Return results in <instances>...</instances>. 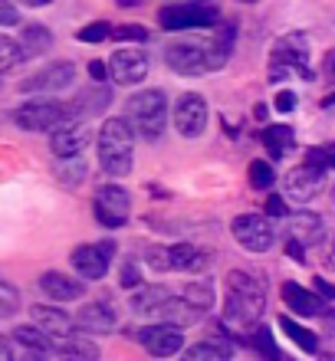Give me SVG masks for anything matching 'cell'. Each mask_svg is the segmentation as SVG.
<instances>
[{
	"mask_svg": "<svg viewBox=\"0 0 335 361\" xmlns=\"http://www.w3.org/2000/svg\"><path fill=\"white\" fill-rule=\"evenodd\" d=\"M332 207H335V197H332Z\"/></svg>",
	"mask_w": 335,
	"mask_h": 361,
	"instance_id": "cell-54",
	"label": "cell"
},
{
	"mask_svg": "<svg viewBox=\"0 0 335 361\" xmlns=\"http://www.w3.org/2000/svg\"><path fill=\"white\" fill-rule=\"evenodd\" d=\"M286 253H293V259H296V263H306V253H303V243H299L296 237H289V240H286Z\"/></svg>",
	"mask_w": 335,
	"mask_h": 361,
	"instance_id": "cell-46",
	"label": "cell"
},
{
	"mask_svg": "<svg viewBox=\"0 0 335 361\" xmlns=\"http://www.w3.org/2000/svg\"><path fill=\"white\" fill-rule=\"evenodd\" d=\"M181 361H230V345L217 342V338H207V342L191 345L181 355Z\"/></svg>",
	"mask_w": 335,
	"mask_h": 361,
	"instance_id": "cell-28",
	"label": "cell"
},
{
	"mask_svg": "<svg viewBox=\"0 0 335 361\" xmlns=\"http://www.w3.org/2000/svg\"><path fill=\"white\" fill-rule=\"evenodd\" d=\"M174 128L184 135V138H197V135L207 128V102H204L197 92H184L178 102H174Z\"/></svg>",
	"mask_w": 335,
	"mask_h": 361,
	"instance_id": "cell-10",
	"label": "cell"
},
{
	"mask_svg": "<svg viewBox=\"0 0 335 361\" xmlns=\"http://www.w3.org/2000/svg\"><path fill=\"white\" fill-rule=\"evenodd\" d=\"M115 257V243H83L73 250V267L83 279H102Z\"/></svg>",
	"mask_w": 335,
	"mask_h": 361,
	"instance_id": "cell-12",
	"label": "cell"
},
{
	"mask_svg": "<svg viewBox=\"0 0 335 361\" xmlns=\"http://www.w3.org/2000/svg\"><path fill=\"white\" fill-rule=\"evenodd\" d=\"M322 105H326V109H332V105H335V92L326 95V99H322Z\"/></svg>",
	"mask_w": 335,
	"mask_h": 361,
	"instance_id": "cell-51",
	"label": "cell"
},
{
	"mask_svg": "<svg viewBox=\"0 0 335 361\" xmlns=\"http://www.w3.org/2000/svg\"><path fill=\"white\" fill-rule=\"evenodd\" d=\"M30 319H33V325H37L39 332H47L49 338H69V335H73V325H76V319L69 312H63V309H56V305H33V309H30Z\"/></svg>",
	"mask_w": 335,
	"mask_h": 361,
	"instance_id": "cell-17",
	"label": "cell"
},
{
	"mask_svg": "<svg viewBox=\"0 0 335 361\" xmlns=\"http://www.w3.org/2000/svg\"><path fill=\"white\" fill-rule=\"evenodd\" d=\"M296 102H299L296 92H279L276 95V109H279V112H293V109H296Z\"/></svg>",
	"mask_w": 335,
	"mask_h": 361,
	"instance_id": "cell-43",
	"label": "cell"
},
{
	"mask_svg": "<svg viewBox=\"0 0 335 361\" xmlns=\"http://www.w3.org/2000/svg\"><path fill=\"white\" fill-rule=\"evenodd\" d=\"M73 79H76V66H73L69 59H59V63L43 69L39 76L27 79V82L20 86V92H59V89H66Z\"/></svg>",
	"mask_w": 335,
	"mask_h": 361,
	"instance_id": "cell-16",
	"label": "cell"
},
{
	"mask_svg": "<svg viewBox=\"0 0 335 361\" xmlns=\"http://www.w3.org/2000/svg\"><path fill=\"white\" fill-rule=\"evenodd\" d=\"M59 361H99V345L92 342V338H86V335H69V338H63L56 348Z\"/></svg>",
	"mask_w": 335,
	"mask_h": 361,
	"instance_id": "cell-23",
	"label": "cell"
},
{
	"mask_svg": "<svg viewBox=\"0 0 335 361\" xmlns=\"http://www.w3.org/2000/svg\"><path fill=\"white\" fill-rule=\"evenodd\" d=\"M148 37V30L138 27V23H125V27H115V39H128V43H138V39Z\"/></svg>",
	"mask_w": 335,
	"mask_h": 361,
	"instance_id": "cell-41",
	"label": "cell"
},
{
	"mask_svg": "<svg viewBox=\"0 0 335 361\" xmlns=\"http://www.w3.org/2000/svg\"><path fill=\"white\" fill-rule=\"evenodd\" d=\"M89 76L96 79V82H102V79L109 76V63H102V59H92V63H89Z\"/></svg>",
	"mask_w": 335,
	"mask_h": 361,
	"instance_id": "cell-44",
	"label": "cell"
},
{
	"mask_svg": "<svg viewBox=\"0 0 335 361\" xmlns=\"http://www.w3.org/2000/svg\"><path fill=\"white\" fill-rule=\"evenodd\" d=\"M148 76V56L138 47H122L109 56V79L118 86H135Z\"/></svg>",
	"mask_w": 335,
	"mask_h": 361,
	"instance_id": "cell-9",
	"label": "cell"
},
{
	"mask_svg": "<svg viewBox=\"0 0 335 361\" xmlns=\"http://www.w3.org/2000/svg\"><path fill=\"white\" fill-rule=\"evenodd\" d=\"M0 23H4V27L17 23V7H13V4H4V7H0Z\"/></svg>",
	"mask_w": 335,
	"mask_h": 361,
	"instance_id": "cell-48",
	"label": "cell"
},
{
	"mask_svg": "<svg viewBox=\"0 0 335 361\" xmlns=\"http://www.w3.org/2000/svg\"><path fill=\"white\" fill-rule=\"evenodd\" d=\"M0 361H17V352H13V342H10V338L0 342Z\"/></svg>",
	"mask_w": 335,
	"mask_h": 361,
	"instance_id": "cell-49",
	"label": "cell"
},
{
	"mask_svg": "<svg viewBox=\"0 0 335 361\" xmlns=\"http://www.w3.org/2000/svg\"><path fill=\"white\" fill-rule=\"evenodd\" d=\"M326 188V171H316V168H309V164H299L293 171L286 174V194L283 197L296 200V204H306L319 194V190Z\"/></svg>",
	"mask_w": 335,
	"mask_h": 361,
	"instance_id": "cell-14",
	"label": "cell"
},
{
	"mask_svg": "<svg viewBox=\"0 0 335 361\" xmlns=\"http://www.w3.org/2000/svg\"><path fill=\"white\" fill-rule=\"evenodd\" d=\"M171 302H174V295L168 293L164 286H142V289L132 295V312L135 315H158V319H168Z\"/></svg>",
	"mask_w": 335,
	"mask_h": 361,
	"instance_id": "cell-18",
	"label": "cell"
},
{
	"mask_svg": "<svg viewBox=\"0 0 335 361\" xmlns=\"http://www.w3.org/2000/svg\"><path fill=\"white\" fill-rule=\"evenodd\" d=\"M293 237L303 243V247H319L326 240V224L316 214H296L293 217Z\"/></svg>",
	"mask_w": 335,
	"mask_h": 361,
	"instance_id": "cell-24",
	"label": "cell"
},
{
	"mask_svg": "<svg viewBox=\"0 0 335 361\" xmlns=\"http://www.w3.org/2000/svg\"><path fill=\"white\" fill-rule=\"evenodd\" d=\"M20 309V295H17V289H13V286L7 283V279H4V283H0V315H4V319H10V315L17 312Z\"/></svg>",
	"mask_w": 335,
	"mask_h": 361,
	"instance_id": "cell-38",
	"label": "cell"
},
{
	"mask_svg": "<svg viewBox=\"0 0 335 361\" xmlns=\"http://www.w3.org/2000/svg\"><path fill=\"white\" fill-rule=\"evenodd\" d=\"M263 309H267V279H260L250 269H230L224 319L237 329H257Z\"/></svg>",
	"mask_w": 335,
	"mask_h": 361,
	"instance_id": "cell-1",
	"label": "cell"
},
{
	"mask_svg": "<svg viewBox=\"0 0 335 361\" xmlns=\"http://www.w3.org/2000/svg\"><path fill=\"white\" fill-rule=\"evenodd\" d=\"M306 164L316 168V171H332L335 168V142L322 145V148H312V152L306 154Z\"/></svg>",
	"mask_w": 335,
	"mask_h": 361,
	"instance_id": "cell-33",
	"label": "cell"
},
{
	"mask_svg": "<svg viewBox=\"0 0 335 361\" xmlns=\"http://www.w3.org/2000/svg\"><path fill=\"white\" fill-rule=\"evenodd\" d=\"M10 118H13V125L23 128V132H59V128H66V125H76L69 105L53 102V99H30V102L17 105V109L10 112Z\"/></svg>",
	"mask_w": 335,
	"mask_h": 361,
	"instance_id": "cell-4",
	"label": "cell"
},
{
	"mask_svg": "<svg viewBox=\"0 0 335 361\" xmlns=\"http://www.w3.org/2000/svg\"><path fill=\"white\" fill-rule=\"evenodd\" d=\"M20 63H23V49H20V39L0 37V73H13Z\"/></svg>",
	"mask_w": 335,
	"mask_h": 361,
	"instance_id": "cell-32",
	"label": "cell"
},
{
	"mask_svg": "<svg viewBox=\"0 0 335 361\" xmlns=\"http://www.w3.org/2000/svg\"><path fill=\"white\" fill-rule=\"evenodd\" d=\"M283 302L293 309V312L299 315H326L329 312V302L322 299L319 293H309V289H303L299 283H283Z\"/></svg>",
	"mask_w": 335,
	"mask_h": 361,
	"instance_id": "cell-19",
	"label": "cell"
},
{
	"mask_svg": "<svg viewBox=\"0 0 335 361\" xmlns=\"http://www.w3.org/2000/svg\"><path fill=\"white\" fill-rule=\"evenodd\" d=\"M145 259H148V267L164 273V269H174L171 267V247H148L145 250Z\"/></svg>",
	"mask_w": 335,
	"mask_h": 361,
	"instance_id": "cell-37",
	"label": "cell"
},
{
	"mask_svg": "<svg viewBox=\"0 0 335 361\" xmlns=\"http://www.w3.org/2000/svg\"><path fill=\"white\" fill-rule=\"evenodd\" d=\"M49 47H53V33H49L47 27H39V23L27 27V30H23V37H20V49H23V59L43 56Z\"/></svg>",
	"mask_w": 335,
	"mask_h": 361,
	"instance_id": "cell-26",
	"label": "cell"
},
{
	"mask_svg": "<svg viewBox=\"0 0 335 361\" xmlns=\"http://www.w3.org/2000/svg\"><path fill=\"white\" fill-rule=\"evenodd\" d=\"M122 286H125V289H138V286H142L138 263H132V259H125V263H122Z\"/></svg>",
	"mask_w": 335,
	"mask_h": 361,
	"instance_id": "cell-40",
	"label": "cell"
},
{
	"mask_svg": "<svg viewBox=\"0 0 335 361\" xmlns=\"http://www.w3.org/2000/svg\"><path fill=\"white\" fill-rule=\"evenodd\" d=\"M319 361H335V355L329 352V355H319Z\"/></svg>",
	"mask_w": 335,
	"mask_h": 361,
	"instance_id": "cell-52",
	"label": "cell"
},
{
	"mask_svg": "<svg viewBox=\"0 0 335 361\" xmlns=\"http://www.w3.org/2000/svg\"><path fill=\"white\" fill-rule=\"evenodd\" d=\"M109 37H115V30L109 27V23H102V20L79 30V39H83V43H102V39H109Z\"/></svg>",
	"mask_w": 335,
	"mask_h": 361,
	"instance_id": "cell-39",
	"label": "cell"
},
{
	"mask_svg": "<svg viewBox=\"0 0 335 361\" xmlns=\"http://www.w3.org/2000/svg\"><path fill=\"white\" fill-rule=\"evenodd\" d=\"M181 299H184L188 309H194L197 315H204L214 302V286L211 283H188L184 286V293H181Z\"/></svg>",
	"mask_w": 335,
	"mask_h": 361,
	"instance_id": "cell-29",
	"label": "cell"
},
{
	"mask_svg": "<svg viewBox=\"0 0 335 361\" xmlns=\"http://www.w3.org/2000/svg\"><path fill=\"white\" fill-rule=\"evenodd\" d=\"M263 145H269V152L276 154V158L293 152V128H286V125H269V128H263Z\"/></svg>",
	"mask_w": 335,
	"mask_h": 361,
	"instance_id": "cell-31",
	"label": "cell"
},
{
	"mask_svg": "<svg viewBox=\"0 0 335 361\" xmlns=\"http://www.w3.org/2000/svg\"><path fill=\"white\" fill-rule=\"evenodd\" d=\"M230 233L243 250L250 253H267L276 240V227L267 214H240L233 224H230Z\"/></svg>",
	"mask_w": 335,
	"mask_h": 361,
	"instance_id": "cell-6",
	"label": "cell"
},
{
	"mask_svg": "<svg viewBox=\"0 0 335 361\" xmlns=\"http://www.w3.org/2000/svg\"><path fill=\"white\" fill-rule=\"evenodd\" d=\"M115 309L109 299H96V302H86L76 315V325L86 329V332H112L115 329Z\"/></svg>",
	"mask_w": 335,
	"mask_h": 361,
	"instance_id": "cell-20",
	"label": "cell"
},
{
	"mask_svg": "<svg viewBox=\"0 0 335 361\" xmlns=\"http://www.w3.org/2000/svg\"><path fill=\"white\" fill-rule=\"evenodd\" d=\"M326 79H329V82H335V49L326 56Z\"/></svg>",
	"mask_w": 335,
	"mask_h": 361,
	"instance_id": "cell-50",
	"label": "cell"
},
{
	"mask_svg": "<svg viewBox=\"0 0 335 361\" xmlns=\"http://www.w3.org/2000/svg\"><path fill=\"white\" fill-rule=\"evenodd\" d=\"M13 352H17V361H53L47 358V352H30V348H17V345H13Z\"/></svg>",
	"mask_w": 335,
	"mask_h": 361,
	"instance_id": "cell-45",
	"label": "cell"
},
{
	"mask_svg": "<svg viewBox=\"0 0 335 361\" xmlns=\"http://www.w3.org/2000/svg\"><path fill=\"white\" fill-rule=\"evenodd\" d=\"M128 210H132V197H128V190L125 188H118V184H106V188L96 190V217H99L102 227H109V230L125 227Z\"/></svg>",
	"mask_w": 335,
	"mask_h": 361,
	"instance_id": "cell-8",
	"label": "cell"
},
{
	"mask_svg": "<svg viewBox=\"0 0 335 361\" xmlns=\"http://www.w3.org/2000/svg\"><path fill=\"white\" fill-rule=\"evenodd\" d=\"M204 263H207V253L197 250L194 243H178V247H171V267L174 269H184V273H201Z\"/></svg>",
	"mask_w": 335,
	"mask_h": 361,
	"instance_id": "cell-27",
	"label": "cell"
},
{
	"mask_svg": "<svg viewBox=\"0 0 335 361\" xmlns=\"http://www.w3.org/2000/svg\"><path fill=\"white\" fill-rule=\"evenodd\" d=\"M233 39H237V23H233V20H224L221 30H217L211 39V49H207V66L211 69L227 66L230 53H233Z\"/></svg>",
	"mask_w": 335,
	"mask_h": 361,
	"instance_id": "cell-22",
	"label": "cell"
},
{
	"mask_svg": "<svg viewBox=\"0 0 335 361\" xmlns=\"http://www.w3.org/2000/svg\"><path fill=\"white\" fill-rule=\"evenodd\" d=\"M135 138H132V125L128 118H109L99 132V161L106 168L109 178H125L132 174V161H135Z\"/></svg>",
	"mask_w": 335,
	"mask_h": 361,
	"instance_id": "cell-2",
	"label": "cell"
},
{
	"mask_svg": "<svg viewBox=\"0 0 335 361\" xmlns=\"http://www.w3.org/2000/svg\"><path fill=\"white\" fill-rule=\"evenodd\" d=\"M89 142H92L89 125H66V128L49 135V152L56 154L59 161H76V158H83Z\"/></svg>",
	"mask_w": 335,
	"mask_h": 361,
	"instance_id": "cell-13",
	"label": "cell"
},
{
	"mask_svg": "<svg viewBox=\"0 0 335 361\" xmlns=\"http://www.w3.org/2000/svg\"><path fill=\"white\" fill-rule=\"evenodd\" d=\"M267 217L273 220V217H286V200L283 197H269L267 200Z\"/></svg>",
	"mask_w": 335,
	"mask_h": 361,
	"instance_id": "cell-42",
	"label": "cell"
},
{
	"mask_svg": "<svg viewBox=\"0 0 335 361\" xmlns=\"http://www.w3.org/2000/svg\"><path fill=\"white\" fill-rule=\"evenodd\" d=\"M125 115H128V125L135 132L154 142L162 138L164 125H168V95L162 89H148V92H135L128 102H125Z\"/></svg>",
	"mask_w": 335,
	"mask_h": 361,
	"instance_id": "cell-3",
	"label": "cell"
},
{
	"mask_svg": "<svg viewBox=\"0 0 335 361\" xmlns=\"http://www.w3.org/2000/svg\"><path fill=\"white\" fill-rule=\"evenodd\" d=\"M221 20V7L214 4H168L158 10L162 30H191V27H211Z\"/></svg>",
	"mask_w": 335,
	"mask_h": 361,
	"instance_id": "cell-7",
	"label": "cell"
},
{
	"mask_svg": "<svg viewBox=\"0 0 335 361\" xmlns=\"http://www.w3.org/2000/svg\"><path fill=\"white\" fill-rule=\"evenodd\" d=\"M164 59H168V66L178 73V76H204L207 73V53H204L201 47H191V43H174V47H168V53H164Z\"/></svg>",
	"mask_w": 335,
	"mask_h": 361,
	"instance_id": "cell-15",
	"label": "cell"
},
{
	"mask_svg": "<svg viewBox=\"0 0 335 361\" xmlns=\"http://www.w3.org/2000/svg\"><path fill=\"white\" fill-rule=\"evenodd\" d=\"M56 178L66 184V188H76V184H83V178H86V164H83V158H76V161H63L59 164Z\"/></svg>",
	"mask_w": 335,
	"mask_h": 361,
	"instance_id": "cell-34",
	"label": "cell"
},
{
	"mask_svg": "<svg viewBox=\"0 0 335 361\" xmlns=\"http://www.w3.org/2000/svg\"><path fill=\"white\" fill-rule=\"evenodd\" d=\"M332 263H335V240H332Z\"/></svg>",
	"mask_w": 335,
	"mask_h": 361,
	"instance_id": "cell-53",
	"label": "cell"
},
{
	"mask_svg": "<svg viewBox=\"0 0 335 361\" xmlns=\"http://www.w3.org/2000/svg\"><path fill=\"white\" fill-rule=\"evenodd\" d=\"M279 329H283V335H286L289 342H296L303 352H316L319 348V338L316 332H309V329H303L299 322H293L289 315H279Z\"/></svg>",
	"mask_w": 335,
	"mask_h": 361,
	"instance_id": "cell-30",
	"label": "cell"
},
{
	"mask_svg": "<svg viewBox=\"0 0 335 361\" xmlns=\"http://www.w3.org/2000/svg\"><path fill=\"white\" fill-rule=\"evenodd\" d=\"M39 289L53 299V302H73V299H79V295L86 293V286L79 283L76 276H66V273H43L39 276Z\"/></svg>",
	"mask_w": 335,
	"mask_h": 361,
	"instance_id": "cell-21",
	"label": "cell"
},
{
	"mask_svg": "<svg viewBox=\"0 0 335 361\" xmlns=\"http://www.w3.org/2000/svg\"><path fill=\"white\" fill-rule=\"evenodd\" d=\"M138 342H142L145 348H148V355H154V358H171V355H178L184 348V332L171 322H158V325L142 329V332H138Z\"/></svg>",
	"mask_w": 335,
	"mask_h": 361,
	"instance_id": "cell-11",
	"label": "cell"
},
{
	"mask_svg": "<svg viewBox=\"0 0 335 361\" xmlns=\"http://www.w3.org/2000/svg\"><path fill=\"white\" fill-rule=\"evenodd\" d=\"M316 293L326 299V302H335V286L326 283V279H316Z\"/></svg>",
	"mask_w": 335,
	"mask_h": 361,
	"instance_id": "cell-47",
	"label": "cell"
},
{
	"mask_svg": "<svg viewBox=\"0 0 335 361\" xmlns=\"http://www.w3.org/2000/svg\"><path fill=\"white\" fill-rule=\"evenodd\" d=\"M269 79H283L286 73H296L299 79H316V73L309 69V43L303 33H289L273 47L269 56Z\"/></svg>",
	"mask_w": 335,
	"mask_h": 361,
	"instance_id": "cell-5",
	"label": "cell"
},
{
	"mask_svg": "<svg viewBox=\"0 0 335 361\" xmlns=\"http://www.w3.org/2000/svg\"><path fill=\"white\" fill-rule=\"evenodd\" d=\"M273 180H276V171H273L267 161H253V164H250V184H253L257 190L273 188Z\"/></svg>",
	"mask_w": 335,
	"mask_h": 361,
	"instance_id": "cell-36",
	"label": "cell"
},
{
	"mask_svg": "<svg viewBox=\"0 0 335 361\" xmlns=\"http://www.w3.org/2000/svg\"><path fill=\"white\" fill-rule=\"evenodd\" d=\"M7 338L17 348H30V352H49L53 348V338L47 332H39L37 325H17V329H10Z\"/></svg>",
	"mask_w": 335,
	"mask_h": 361,
	"instance_id": "cell-25",
	"label": "cell"
},
{
	"mask_svg": "<svg viewBox=\"0 0 335 361\" xmlns=\"http://www.w3.org/2000/svg\"><path fill=\"white\" fill-rule=\"evenodd\" d=\"M253 345H257L260 352H267L269 361H286V358H283V352L273 345V335H269L267 325H257V329H253Z\"/></svg>",
	"mask_w": 335,
	"mask_h": 361,
	"instance_id": "cell-35",
	"label": "cell"
}]
</instances>
